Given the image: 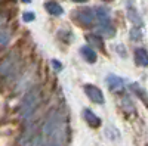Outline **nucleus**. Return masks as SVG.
<instances>
[{
    "instance_id": "9",
    "label": "nucleus",
    "mask_w": 148,
    "mask_h": 146,
    "mask_svg": "<svg viewBox=\"0 0 148 146\" xmlns=\"http://www.w3.org/2000/svg\"><path fill=\"white\" fill-rule=\"evenodd\" d=\"M83 118L86 120V123L90 127H99L101 126V118L96 114H93L90 109H83Z\"/></svg>"
},
{
    "instance_id": "13",
    "label": "nucleus",
    "mask_w": 148,
    "mask_h": 146,
    "mask_svg": "<svg viewBox=\"0 0 148 146\" xmlns=\"http://www.w3.org/2000/svg\"><path fill=\"white\" fill-rule=\"evenodd\" d=\"M80 53L84 56V59L88 60V62H90V64L96 62V52L93 50L90 46H83L80 49Z\"/></svg>"
},
{
    "instance_id": "1",
    "label": "nucleus",
    "mask_w": 148,
    "mask_h": 146,
    "mask_svg": "<svg viewBox=\"0 0 148 146\" xmlns=\"http://www.w3.org/2000/svg\"><path fill=\"white\" fill-rule=\"evenodd\" d=\"M43 146H62L65 140V124L62 115L53 111L47 117L42 131Z\"/></svg>"
},
{
    "instance_id": "6",
    "label": "nucleus",
    "mask_w": 148,
    "mask_h": 146,
    "mask_svg": "<svg viewBox=\"0 0 148 146\" xmlns=\"http://www.w3.org/2000/svg\"><path fill=\"white\" fill-rule=\"evenodd\" d=\"M76 18L83 27H92L95 21V12L90 7H82L76 12Z\"/></svg>"
},
{
    "instance_id": "5",
    "label": "nucleus",
    "mask_w": 148,
    "mask_h": 146,
    "mask_svg": "<svg viewBox=\"0 0 148 146\" xmlns=\"http://www.w3.org/2000/svg\"><path fill=\"white\" fill-rule=\"evenodd\" d=\"M126 10H127V18H129V21H130L136 28H142L144 21H142V16H141V14H139L138 7L135 6L133 0H126Z\"/></svg>"
},
{
    "instance_id": "8",
    "label": "nucleus",
    "mask_w": 148,
    "mask_h": 146,
    "mask_svg": "<svg viewBox=\"0 0 148 146\" xmlns=\"http://www.w3.org/2000/svg\"><path fill=\"white\" fill-rule=\"evenodd\" d=\"M129 87H130V90H132V92H133V93L136 94L139 99L144 102V105L148 108V93H147V90L142 89L138 83H130V84H129Z\"/></svg>"
},
{
    "instance_id": "18",
    "label": "nucleus",
    "mask_w": 148,
    "mask_h": 146,
    "mask_svg": "<svg viewBox=\"0 0 148 146\" xmlns=\"http://www.w3.org/2000/svg\"><path fill=\"white\" fill-rule=\"evenodd\" d=\"M6 24H8L6 16H3L2 14H0V31H2V30H6Z\"/></svg>"
},
{
    "instance_id": "16",
    "label": "nucleus",
    "mask_w": 148,
    "mask_h": 146,
    "mask_svg": "<svg viewBox=\"0 0 148 146\" xmlns=\"http://www.w3.org/2000/svg\"><path fill=\"white\" fill-rule=\"evenodd\" d=\"M10 40V34L8 30H2L0 31V44H8Z\"/></svg>"
},
{
    "instance_id": "7",
    "label": "nucleus",
    "mask_w": 148,
    "mask_h": 146,
    "mask_svg": "<svg viewBox=\"0 0 148 146\" xmlns=\"http://www.w3.org/2000/svg\"><path fill=\"white\" fill-rule=\"evenodd\" d=\"M83 89H84V93L88 94V97H89L92 102L99 103V105H102V103L105 102V99H104V93H102L99 89H98L96 86H92V84H86Z\"/></svg>"
},
{
    "instance_id": "11",
    "label": "nucleus",
    "mask_w": 148,
    "mask_h": 146,
    "mask_svg": "<svg viewBox=\"0 0 148 146\" xmlns=\"http://www.w3.org/2000/svg\"><path fill=\"white\" fill-rule=\"evenodd\" d=\"M107 84L108 87L113 90V92H123V80L116 77V75H108L107 77Z\"/></svg>"
},
{
    "instance_id": "15",
    "label": "nucleus",
    "mask_w": 148,
    "mask_h": 146,
    "mask_svg": "<svg viewBox=\"0 0 148 146\" xmlns=\"http://www.w3.org/2000/svg\"><path fill=\"white\" fill-rule=\"evenodd\" d=\"M88 40H89L92 44L98 46L99 49H102V47H104V43H102L101 37H98V35H88Z\"/></svg>"
},
{
    "instance_id": "19",
    "label": "nucleus",
    "mask_w": 148,
    "mask_h": 146,
    "mask_svg": "<svg viewBox=\"0 0 148 146\" xmlns=\"http://www.w3.org/2000/svg\"><path fill=\"white\" fill-rule=\"evenodd\" d=\"M52 65H53V67H55L58 71H61V68H62V65H59V64L56 62V59H53V60H52Z\"/></svg>"
},
{
    "instance_id": "17",
    "label": "nucleus",
    "mask_w": 148,
    "mask_h": 146,
    "mask_svg": "<svg viewBox=\"0 0 148 146\" xmlns=\"http://www.w3.org/2000/svg\"><path fill=\"white\" fill-rule=\"evenodd\" d=\"M22 19L25 22H30V21L34 19V14H33V12H25V14L22 15Z\"/></svg>"
},
{
    "instance_id": "14",
    "label": "nucleus",
    "mask_w": 148,
    "mask_h": 146,
    "mask_svg": "<svg viewBox=\"0 0 148 146\" xmlns=\"http://www.w3.org/2000/svg\"><path fill=\"white\" fill-rule=\"evenodd\" d=\"M142 37V34H141V28H136V27H133L130 30V40L133 41H139Z\"/></svg>"
},
{
    "instance_id": "12",
    "label": "nucleus",
    "mask_w": 148,
    "mask_h": 146,
    "mask_svg": "<svg viewBox=\"0 0 148 146\" xmlns=\"http://www.w3.org/2000/svg\"><path fill=\"white\" fill-rule=\"evenodd\" d=\"M45 9L51 15H55V16H59V15L64 14V9L61 7V5H58L56 2H46L45 3Z\"/></svg>"
},
{
    "instance_id": "3",
    "label": "nucleus",
    "mask_w": 148,
    "mask_h": 146,
    "mask_svg": "<svg viewBox=\"0 0 148 146\" xmlns=\"http://www.w3.org/2000/svg\"><path fill=\"white\" fill-rule=\"evenodd\" d=\"M95 12V18L98 19V22H99V28L104 34H107L108 37H113V35L116 34V30L113 27V21H111L110 18V14L108 10L102 6H98L93 9Z\"/></svg>"
},
{
    "instance_id": "20",
    "label": "nucleus",
    "mask_w": 148,
    "mask_h": 146,
    "mask_svg": "<svg viewBox=\"0 0 148 146\" xmlns=\"http://www.w3.org/2000/svg\"><path fill=\"white\" fill-rule=\"evenodd\" d=\"M73 2H77V3H84V2H88V0H73Z\"/></svg>"
},
{
    "instance_id": "2",
    "label": "nucleus",
    "mask_w": 148,
    "mask_h": 146,
    "mask_svg": "<svg viewBox=\"0 0 148 146\" xmlns=\"http://www.w3.org/2000/svg\"><path fill=\"white\" fill-rule=\"evenodd\" d=\"M40 103V89L39 87H34L31 89L25 96H24V99L21 102V106H19V115L22 120H28L34 111L37 109Z\"/></svg>"
},
{
    "instance_id": "4",
    "label": "nucleus",
    "mask_w": 148,
    "mask_h": 146,
    "mask_svg": "<svg viewBox=\"0 0 148 146\" xmlns=\"http://www.w3.org/2000/svg\"><path fill=\"white\" fill-rule=\"evenodd\" d=\"M18 65H19V59H18L16 53H10L3 60V64L0 65V75H3V77L14 75L18 71Z\"/></svg>"
},
{
    "instance_id": "21",
    "label": "nucleus",
    "mask_w": 148,
    "mask_h": 146,
    "mask_svg": "<svg viewBox=\"0 0 148 146\" xmlns=\"http://www.w3.org/2000/svg\"><path fill=\"white\" fill-rule=\"evenodd\" d=\"M22 2H25V3H30V0H22Z\"/></svg>"
},
{
    "instance_id": "10",
    "label": "nucleus",
    "mask_w": 148,
    "mask_h": 146,
    "mask_svg": "<svg viewBox=\"0 0 148 146\" xmlns=\"http://www.w3.org/2000/svg\"><path fill=\"white\" fill-rule=\"evenodd\" d=\"M135 60L139 67H148V52L147 49L139 47L135 50Z\"/></svg>"
}]
</instances>
